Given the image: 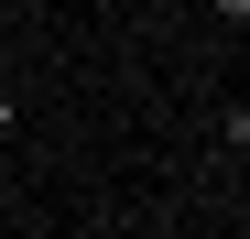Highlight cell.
I'll return each mask as SVG.
<instances>
[{
    "label": "cell",
    "instance_id": "1",
    "mask_svg": "<svg viewBox=\"0 0 250 239\" xmlns=\"http://www.w3.org/2000/svg\"><path fill=\"white\" fill-rule=\"evenodd\" d=\"M218 152H250V98H229V109H218Z\"/></svg>",
    "mask_w": 250,
    "mask_h": 239
},
{
    "label": "cell",
    "instance_id": "2",
    "mask_svg": "<svg viewBox=\"0 0 250 239\" xmlns=\"http://www.w3.org/2000/svg\"><path fill=\"white\" fill-rule=\"evenodd\" d=\"M207 11H218V22H239V33H250V0H207Z\"/></svg>",
    "mask_w": 250,
    "mask_h": 239
}]
</instances>
